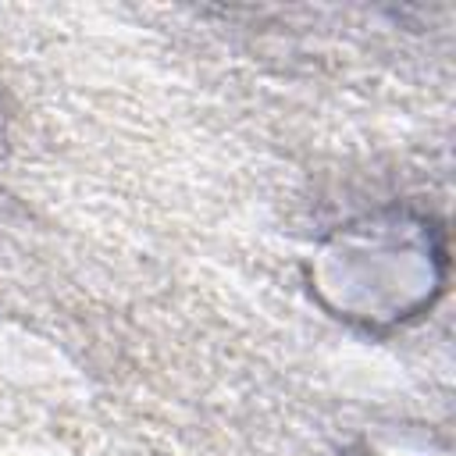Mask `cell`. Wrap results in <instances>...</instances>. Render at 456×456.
<instances>
[{"instance_id": "cell-1", "label": "cell", "mask_w": 456, "mask_h": 456, "mask_svg": "<svg viewBox=\"0 0 456 456\" xmlns=\"http://www.w3.org/2000/svg\"><path fill=\"white\" fill-rule=\"evenodd\" d=\"M445 228L417 210H374L338 224L310 253V292L356 328L420 317L445 289Z\"/></svg>"}, {"instance_id": "cell-2", "label": "cell", "mask_w": 456, "mask_h": 456, "mask_svg": "<svg viewBox=\"0 0 456 456\" xmlns=\"http://www.w3.org/2000/svg\"><path fill=\"white\" fill-rule=\"evenodd\" d=\"M0 146H4V107H0Z\"/></svg>"}, {"instance_id": "cell-3", "label": "cell", "mask_w": 456, "mask_h": 456, "mask_svg": "<svg viewBox=\"0 0 456 456\" xmlns=\"http://www.w3.org/2000/svg\"><path fill=\"white\" fill-rule=\"evenodd\" d=\"M349 456H356V452H349Z\"/></svg>"}]
</instances>
